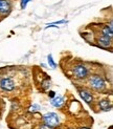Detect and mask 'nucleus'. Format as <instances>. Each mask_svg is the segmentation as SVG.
<instances>
[{
    "label": "nucleus",
    "mask_w": 113,
    "mask_h": 129,
    "mask_svg": "<svg viewBox=\"0 0 113 129\" xmlns=\"http://www.w3.org/2000/svg\"><path fill=\"white\" fill-rule=\"evenodd\" d=\"M12 9V5L9 0H0V14L6 15L9 14Z\"/></svg>",
    "instance_id": "39448f33"
},
{
    "label": "nucleus",
    "mask_w": 113,
    "mask_h": 129,
    "mask_svg": "<svg viewBox=\"0 0 113 129\" xmlns=\"http://www.w3.org/2000/svg\"><path fill=\"white\" fill-rule=\"evenodd\" d=\"M50 87V80H45V81H43L42 82V89H44V90H46V89H48Z\"/></svg>",
    "instance_id": "ddd939ff"
},
{
    "label": "nucleus",
    "mask_w": 113,
    "mask_h": 129,
    "mask_svg": "<svg viewBox=\"0 0 113 129\" xmlns=\"http://www.w3.org/2000/svg\"><path fill=\"white\" fill-rule=\"evenodd\" d=\"M73 75L77 79H85L88 76V69L83 64H78L73 67Z\"/></svg>",
    "instance_id": "7ed1b4c3"
},
{
    "label": "nucleus",
    "mask_w": 113,
    "mask_h": 129,
    "mask_svg": "<svg viewBox=\"0 0 113 129\" xmlns=\"http://www.w3.org/2000/svg\"><path fill=\"white\" fill-rule=\"evenodd\" d=\"M30 1V0H21V9H25L26 8L27 3Z\"/></svg>",
    "instance_id": "4468645a"
},
{
    "label": "nucleus",
    "mask_w": 113,
    "mask_h": 129,
    "mask_svg": "<svg viewBox=\"0 0 113 129\" xmlns=\"http://www.w3.org/2000/svg\"><path fill=\"white\" fill-rule=\"evenodd\" d=\"M43 121L44 123L48 126L51 127H55L60 124V118L59 115L54 113V112H47L43 115Z\"/></svg>",
    "instance_id": "f257e3e1"
},
{
    "label": "nucleus",
    "mask_w": 113,
    "mask_h": 129,
    "mask_svg": "<svg viewBox=\"0 0 113 129\" xmlns=\"http://www.w3.org/2000/svg\"><path fill=\"white\" fill-rule=\"evenodd\" d=\"M89 85L95 90H103L106 86L104 79L98 75H94L89 79Z\"/></svg>",
    "instance_id": "f03ea898"
},
{
    "label": "nucleus",
    "mask_w": 113,
    "mask_h": 129,
    "mask_svg": "<svg viewBox=\"0 0 113 129\" xmlns=\"http://www.w3.org/2000/svg\"><path fill=\"white\" fill-rule=\"evenodd\" d=\"M98 105H99L100 109H102L103 111H109V110H111V108H112V105H111V103L109 102V100H102L98 103Z\"/></svg>",
    "instance_id": "1a4fd4ad"
},
{
    "label": "nucleus",
    "mask_w": 113,
    "mask_h": 129,
    "mask_svg": "<svg viewBox=\"0 0 113 129\" xmlns=\"http://www.w3.org/2000/svg\"><path fill=\"white\" fill-rule=\"evenodd\" d=\"M97 42H98V45H100V46H103V47H108V46H110V45H111V38L102 35V37L98 38Z\"/></svg>",
    "instance_id": "6e6552de"
},
{
    "label": "nucleus",
    "mask_w": 113,
    "mask_h": 129,
    "mask_svg": "<svg viewBox=\"0 0 113 129\" xmlns=\"http://www.w3.org/2000/svg\"><path fill=\"white\" fill-rule=\"evenodd\" d=\"M40 129H53V127L48 126V125H46V124H44V125H41V126H40Z\"/></svg>",
    "instance_id": "2eb2a0df"
},
{
    "label": "nucleus",
    "mask_w": 113,
    "mask_h": 129,
    "mask_svg": "<svg viewBox=\"0 0 113 129\" xmlns=\"http://www.w3.org/2000/svg\"><path fill=\"white\" fill-rule=\"evenodd\" d=\"M102 33H103V36L109 37V38H111V39H112V37H113V29L109 28V27H108V25H106V26L103 27Z\"/></svg>",
    "instance_id": "9d476101"
},
{
    "label": "nucleus",
    "mask_w": 113,
    "mask_h": 129,
    "mask_svg": "<svg viewBox=\"0 0 113 129\" xmlns=\"http://www.w3.org/2000/svg\"><path fill=\"white\" fill-rule=\"evenodd\" d=\"M81 129H90V128H88V127H83V128H81Z\"/></svg>",
    "instance_id": "f3484780"
},
{
    "label": "nucleus",
    "mask_w": 113,
    "mask_h": 129,
    "mask_svg": "<svg viewBox=\"0 0 113 129\" xmlns=\"http://www.w3.org/2000/svg\"><path fill=\"white\" fill-rule=\"evenodd\" d=\"M0 88L5 90V91H12L15 88L14 81L11 78H2L0 80Z\"/></svg>",
    "instance_id": "20e7f679"
},
{
    "label": "nucleus",
    "mask_w": 113,
    "mask_h": 129,
    "mask_svg": "<svg viewBox=\"0 0 113 129\" xmlns=\"http://www.w3.org/2000/svg\"><path fill=\"white\" fill-rule=\"evenodd\" d=\"M48 95H49V96H50V98H51V99H52V98H53V96L55 95V93H54V91H52V90H50V91L48 92Z\"/></svg>",
    "instance_id": "dca6fc26"
},
{
    "label": "nucleus",
    "mask_w": 113,
    "mask_h": 129,
    "mask_svg": "<svg viewBox=\"0 0 113 129\" xmlns=\"http://www.w3.org/2000/svg\"><path fill=\"white\" fill-rule=\"evenodd\" d=\"M80 95H81V98L87 103V104H91V103L93 102L92 94H91L89 91H87V90H85V89L80 90Z\"/></svg>",
    "instance_id": "0eeeda50"
},
{
    "label": "nucleus",
    "mask_w": 113,
    "mask_h": 129,
    "mask_svg": "<svg viewBox=\"0 0 113 129\" xmlns=\"http://www.w3.org/2000/svg\"><path fill=\"white\" fill-rule=\"evenodd\" d=\"M47 61H48V65H49V67H51L52 69H54L55 66H56V64H55V62L53 61L51 55H48V56H47Z\"/></svg>",
    "instance_id": "9b49d317"
},
{
    "label": "nucleus",
    "mask_w": 113,
    "mask_h": 129,
    "mask_svg": "<svg viewBox=\"0 0 113 129\" xmlns=\"http://www.w3.org/2000/svg\"><path fill=\"white\" fill-rule=\"evenodd\" d=\"M40 109H41V106L39 104H33L30 107H29V112H38V111H40Z\"/></svg>",
    "instance_id": "f8f14e48"
},
{
    "label": "nucleus",
    "mask_w": 113,
    "mask_h": 129,
    "mask_svg": "<svg viewBox=\"0 0 113 129\" xmlns=\"http://www.w3.org/2000/svg\"><path fill=\"white\" fill-rule=\"evenodd\" d=\"M50 104H51L53 107H56V108H61L64 104V98L62 95H54L53 98L50 101Z\"/></svg>",
    "instance_id": "423d86ee"
}]
</instances>
